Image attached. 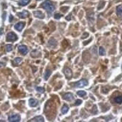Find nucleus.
<instances>
[{
  "label": "nucleus",
  "mask_w": 122,
  "mask_h": 122,
  "mask_svg": "<svg viewBox=\"0 0 122 122\" xmlns=\"http://www.w3.org/2000/svg\"><path fill=\"white\" fill-rule=\"evenodd\" d=\"M41 8H43L44 9H45L46 11H47L48 14L50 15L53 11L55 10V6L53 5V3L49 1V0H46L45 2H44L41 4Z\"/></svg>",
  "instance_id": "nucleus-1"
},
{
  "label": "nucleus",
  "mask_w": 122,
  "mask_h": 122,
  "mask_svg": "<svg viewBox=\"0 0 122 122\" xmlns=\"http://www.w3.org/2000/svg\"><path fill=\"white\" fill-rule=\"evenodd\" d=\"M6 40L8 42H14V41L17 40V35L13 32H10L7 34Z\"/></svg>",
  "instance_id": "nucleus-2"
},
{
  "label": "nucleus",
  "mask_w": 122,
  "mask_h": 122,
  "mask_svg": "<svg viewBox=\"0 0 122 122\" xmlns=\"http://www.w3.org/2000/svg\"><path fill=\"white\" fill-rule=\"evenodd\" d=\"M8 121H10V122H19V121H20V116L17 114L10 115L8 117Z\"/></svg>",
  "instance_id": "nucleus-3"
},
{
  "label": "nucleus",
  "mask_w": 122,
  "mask_h": 122,
  "mask_svg": "<svg viewBox=\"0 0 122 122\" xmlns=\"http://www.w3.org/2000/svg\"><path fill=\"white\" fill-rule=\"evenodd\" d=\"M88 84V81L86 79H82L79 81L78 82L76 83V87L77 88H83L85 87V86H86Z\"/></svg>",
  "instance_id": "nucleus-4"
},
{
  "label": "nucleus",
  "mask_w": 122,
  "mask_h": 122,
  "mask_svg": "<svg viewBox=\"0 0 122 122\" xmlns=\"http://www.w3.org/2000/svg\"><path fill=\"white\" fill-rule=\"evenodd\" d=\"M64 73L65 77L67 78H72V76H73L72 70H71L70 68H64Z\"/></svg>",
  "instance_id": "nucleus-5"
},
{
  "label": "nucleus",
  "mask_w": 122,
  "mask_h": 122,
  "mask_svg": "<svg viewBox=\"0 0 122 122\" xmlns=\"http://www.w3.org/2000/svg\"><path fill=\"white\" fill-rule=\"evenodd\" d=\"M18 50L21 54H23V55H26L28 53V51H29L28 48L26 46V45H23V44L20 45V46L18 47Z\"/></svg>",
  "instance_id": "nucleus-6"
},
{
  "label": "nucleus",
  "mask_w": 122,
  "mask_h": 122,
  "mask_svg": "<svg viewBox=\"0 0 122 122\" xmlns=\"http://www.w3.org/2000/svg\"><path fill=\"white\" fill-rule=\"evenodd\" d=\"M25 27V23L24 22H19L17 24H15L14 28L16 29L17 31H22V29L24 28Z\"/></svg>",
  "instance_id": "nucleus-7"
},
{
  "label": "nucleus",
  "mask_w": 122,
  "mask_h": 122,
  "mask_svg": "<svg viewBox=\"0 0 122 122\" xmlns=\"http://www.w3.org/2000/svg\"><path fill=\"white\" fill-rule=\"evenodd\" d=\"M63 99L68 101H71L73 100V95L71 93H67L63 96Z\"/></svg>",
  "instance_id": "nucleus-8"
},
{
  "label": "nucleus",
  "mask_w": 122,
  "mask_h": 122,
  "mask_svg": "<svg viewBox=\"0 0 122 122\" xmlns=\"http://www.w3.org/2000/svg\"><path fill=\"white\" fill-rule=\"evenodd\" d=\"M29 105L31 106V107H35V106H37L38 104V101L35 99H33V98H31L29 101Z\"/></svg>",
  "instance_id": "nucleus-9"
},
{
  "label": "nucleus",
  "mask_w": 122,
  "mask_h": 122,
  "mask_svg": "<svg viewBox=\"0 0 122 122\" xmlns=\"http://www.w3.org/2000/svg\"><path fill=\"white\" fill-rule=\"evenodd\" d=\"M34 16L35 17H38V18H40V19H44V14L40 11H34Z\"/></svg>",
  "instance_id": "nucleus-10"
},
{
  "label": "nucleus",
  "mask_w": 122,
  "mask_h": 122,
  "mask_svg": "<svg viewBox=\"0 0 122 122\" xmlns=\"http://www.w3.org/2000/svg\"><path fill=\"white\" fill-rule=\"evenodd\" d=\"M30 122L31 121H34V122H44V118H43L42 116H36L33 118L32 120L29 121Z\"/></svg>",
  "instance_id": "nucleus-11"
},
{
  "label": "nucleus",
  "mask_w": 122,
  "mask_h": 122,
  "mask_svg": "<svg viewBox=\"0 0 122 122\" xmlns=\"http://www.w3.org/2000/svg\"><path fill=\"white\" fill-rule=\"evenodd\" d=\"M29 12L27 11H23L20 13H17V16L20 17V18H26L29 16Z\"/></svg>",
  "instance_id": "nucleus-12"
},
{
  "label": "nucleus",
  "mask_w": 122,
  "mask_h": 122,
  "mask_svg": "<svg viewBox=\"0 0 122 122\" xmlns=\"http://www.w3.org/2000/svg\"><path fill=\"white\" fill-rule=\"evenodd\" d=\"M116 12L118 17H122V6H118L116 8Z\"/></svg>",
  "instance_id": "nucleus-13"
},
{
  "label": "nucleus",
  "mask_w": 122,
  "mask_h": 122,
  "mask_svg": "<svg viewBox=\"0 0 122 122\" xmlns=\"http://www.w3.org/2000/svg\"><path fill=\"white\" fill-rule=\"evenodd\" d=\"M115 103L117 104H121L122 103V96H118L115 97L114 99Z\"/></svg>",
  "instance_id": "nucleus-14"
},
{
  "label": "nucleus",
  "mask_w": 122,
  "mask_h": 122,
  "mask_svg": "<svg viewBox=\"0 0 122 122\" xmlns=\"http://www.w3.org/2000/svg\"><path fill=\"white\" fill-rule=\"evenodd\" d=\"M21 62H22V58H20V57H16V58L14 60V61H13V64L15 65V66H17V65L21 63Z\"/></svg>",
  "instance_id": "nucleus-15"
},
{
  "label": "nucleus",
  "mask_w": 122,
  "mask_h": 122,
  "mask_svg": "<svg viewBox=\"0 0 122 122\" xmlns=\"http://www.w3.org/2000/svg\"><path fill=\"white\" fill-rule=\"evenodd\" d=\"M51 73H52L51 70H49V69H47V70H46L45 74H44V79L45 80H47L49 78V76H50V75H51Z\"/></svg>",
  "instance_id": "nucleus-16"
},
{
  "label": "nucleus",
  "mask_w": 122,
  "mask_h": 122,
  "mask_svg": "<svg viewBox=\"0 0 122 122\" xmlns=\"http://www.w3.org/2000/svg\"><path fill=\"white\" fill-rule=\"evenodd\" d=\"M56 44H57V42L54 39H49V45H50V46H52V47H55V46H56Z\"/></svg>",
  "instance_id": "nucleus-17"
},
{
  "label": "nucleus",
  "mask_w": 122,
  "mask_h": 122,
  "mask_svg": "<svg viewBox=\"0 0 122 122\" xmlns=\"http://www.w3.org/2000/svg\"><path fill=\"white\" fill-rule=\"evenodd\" d=\"M30 1H31V0H20L19 5L22 6H26V5H28L30 2Z\"/></svg>",
  "instance_id": "nucleus-18"
},
{
  "label": "nucleus",
  "mask_w": 122,
  "mask_h": 122,
  "mask_svg": "<svg viewBox=\"0 0 122 122\" xmlns=\"http://www.w3.org/2000/svg\"><path fill=\"white\" fill-rule=\"evenodd\" d=\"M68 109H69V108H68V105L67 104H64V105L62 106V112L63 114L67 113L68 111Z\"/></svg>",
  "instance_id": "nucleus-19"
},
{
  "label": "nucleus",
  "mask_w": 122,
  "mask_h": 122,
  "mask_svg": "<svg viewBox=\"0 0 122 122\" xmlns=\"http://www.w3.org/2000/svg\"><path fill=\"white\" fill-rule=\"evenodd\" d=\"M99 54L100 56H104L106 54V50L103 47H100V48H99Z\"/></svg>",
  "instance_id": "nucleus-20"
},
{
  "label": "nucleus",
  "mask_w": 122,
  "mask_h": 122,
  "mask_svg": "<svg viewBox=\"0 0 122 122\" xmlns=\"http://www.w3.org/2000/svg\"><path fill=\"white\" fill-rule=\"evenodd\" d=\"M5 49H6V51H7V52L11 51V50H13V46H12V44H7L6 46H5Z\"/></svg>",
  "instance_id": "nucleus-21"
},
{
  "label": "nucleus",
  "mask_w": 122,
  "mask_h": 122,
  "mask_svg": "<svg viewBox=\"0 0 122 122\" xmlns=\"http://www.w3.org/2000/svg\"><path fill=\"white\" fill-rule=\"evenodd\" d=\"M77 94L79 96H85L86 95V92H85V91H83V90H80V91H78Z\"/></svg>",
  "instance_id": "nucleus-22"
},
{
  "label": "nucleus",
  "mask_w": 122,
  "mask_h": 122,
  "mask_svg": "<svg viewBox=\"0 0 122 122\" xmlns=\"http://www.w3.org/2000/svg\"><path fill=\"white\" fill-rule=\"evenodd\" d=\"M36 90L38 91V92L40 93V94H43L44 92V88H40V87H37Z\"/></svg>",
  "instance_id": "nucleus-23"
},
{
  "label": "nucleus",
  "mask_w": 122,
  "mask_h": 122,
  "mask_svg": "<svg viewBox=\"0 0 122 122\" xmlns=\"http://www.w3.org/2000/svg\"><path fill=\"white\" fill-rule=\"evenodd\" d=\"M54 17H55V19L59 20L61 17H62V15L61 14H59V13H57V14H55V16H54Z\"/></svg>",
  "instance_id": "nucleus-24"
},
{
  "label": "nucleus",
  "mask_w": 122,
  "mask_h": 122,
  "mask_svg": "<svg viewBox=\"0 0 122 122\" xmlns=\"http://www.w3.org/2000/svg\"><path fill=\"white\" fill-rule=\"evenodd\" d=\"M81 103H82V100H77V101H76V103H75V105H79Z\"/></svg>",
  "instance_id": "nucleus-25"
},
{
  "label": "nucleus",
  "mask_w": 122,
  "mask_h": 122,
  "mask_svg": "<svg viewBox=\"0 0 122 122\" xmlns=\"http://www.w3.org/2000/svg\"><path fill=\"white\" fill-rule=\"evenodd\" d=\"M87 35H88V33H85L84 34V35H83V36L82 37L83 39H84V38H85V37H87Z\"/></svg>",
  "instance_id": "nucleus-26"
},
{
  "label": "nucleus",
  "mask_w": 122,
  "mask_h": 122,
  "mask_svg": "<svg viewBox=\"0 0 122 122\" xmlns=\"http://www.w3.org/2000/svg\"><path fill=\"white\" fill-rule=\"evenodd\" d=\"M12 19H13V17H12V15H11V16H10V21H11Z\"/></svg>",
  "instance_id": "nucleus-27"
},
{
  "label": "nucleus",
  "mask_w": 122,
  "mask_h": 122,
  "mask_svg": "<svg viewBox=\"0 0 122 122\" xmlns=\"http://www.w3.org/2000/svg\"><path fill=\"white\" fill-rule=\"evenodd\" d=\"M2 66H4V64H3L2 63H1V62H0V67H2Z\"/></svg>",
  "instance_id": "nucleus-28"
},
{
  "label": "nucleus",
  "mask_w": 122,
  "mask_h": 122,
  "mask_svg": "<svg viewBox=\"0 0 122 122\" xmlns=\"http://www.w3.org/2000/svg\"><path fill=\"white\" fill-rule=\"evenodd\" d=\"M37 1H40V0H37Z\"/></svg>",
  "instance_id": "nucleus-29"
}]
</instances>
